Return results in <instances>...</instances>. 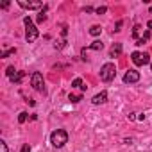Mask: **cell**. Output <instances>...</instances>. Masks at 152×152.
Segmentation results:
<instances>
[{
  "label": "cell",
  "instance_id": "obj_19",
  "mask_svg": "<svg viewBox=\"0 0 152 152\" xmlns=\"http://www.w3.org/2000/svg\"><path fill=\"white\" fill-rule=\"evenodd\" d=\"M25 120H27V113H25V111H22V113L18 115V122H20V124H23Z\"/></svg>",
  "mask_w": 152,
  "mask_h": 152
},
{
  "label": "cell",
  "instance_id": "obj_26",
  "mask_svg": "<svg viewBox=\"0 0 152 152\" xmlns=\"http://www.w3.org/2000/svg\"><path fill=\"white\" fill-rule=\"evenodd\" d=\"M136 118H138L136 113H131V115H129V120H136Z\"/></svg>",
  "mask_w": 152,
  "mask_h": 152
},
{
  "label": "cell",
  "instance_id": "obj_6",
  "mask_svg": "<svg viewBox=\"0 0 152 152\" xmlns=\"http://www.w3.org/2000/svg\"><path fill=\"white\" fill-rule=\"evenodd\" d=\"M138 81H140V72H136V70L125 72V75H124V83L125 84H132V83H138Z\"/></svg>",
  "mask_w": 152,
  "mask_h": 152
},
{
  "label": "cell",
  "instance_id": "obj_10",
  "mask_svg": "<svg viewBox=\"0 0 152 152\" xmlns=\"http://www.w3.org/2000/svg\"><path fill=\"white\" fill-rule=\"evenodd\" d=\"M148 39H150V31H145V32L141 34V38L136 41V45H143V43H147Z\"/></svg>",
  "mask_w": 152,
  "mask_h": 152
},
{
  "label": "cell",
  "instance_id": "obj_15",
  "mask_svg": "<svg viewBox=\"0 0 152 152\" xmlns=\"http://www.w3.org/2000/svg\"><path fill=\"white\" fill-rule=\"evenodd\" d=\"M68 99H70V102L77 104V102H81V100H83V95H81V93H79V95H73V93H70V97H68Z\"/></svg>",
  "mask_w": 152,
  "mask_h": 152
},
{
  "label": "cell",
  "instance_id": "obj_14",
  "mask_svg": "<svg viewBox=\"0 0 152 152\" xmlns=\"http://www.w3.org/2000/svg\"><path fill=\"white\" fill-rule=\"evenodd\" d=\"M102 32V27L100 25H91V29H90V34L91 36H99Z\"/></svg>",
  "mask_w": 152,
  "mask_h": 152
},
{
  "label": "cell",
  "instance_id": "obj_11",
  "mask_svg": "<svg viewBox=\"0 0 152 152\" xmlns=\"http://www.w3.org/2000/svg\"><path fill=\"white\" fill-rule=\"evenodd\" d=\"M23 77H25V72H16V75H15V77H11V81L16 83V84H20Z\"/></svg>",
  "mask_w": 152,
  "mask_h": 152
},
{
  "label": "cell",
  "instance_id": "obj_16",
  "mask_svg": "<svg viewBox=\"0 0 152 152\" xmlns=\"http://www.w3.org/2000/svg\"><path fill=\"white\" fill-rule=\"evenodd\" d=\"M45 13H47V6H45V7L41 9V13L38 15V22H39V23H43V22L47 20V15H45Z\"/></svg>",
  "mask_w": 152,
  "mask_h": 152
},
{
  "label": "cell",
  "instance_id": "obj_17",
  "mask_svg": "<svg viewBox=\"0 0 152 152\" xmlns=\"http://www.w3.org/2000/svg\"><path fill=\"white\" fill-rule=\"evenodd\" d=\"M72 88H83V81L77 77V79H73V83H72Z\"/></svg>",
  "mask_w": 152,
  "mask_h": 152
},
{
  "label": "cell",
  "instance_id": "obj_3",
  "mask_svg": "<svg viewBox=\"0 0 152 152\" xmlns=\"http://www.w3.org/2000/svg\"><path fill=\"white\" fill-rule=\"evenodd\" d=\"M115 75H116V68H115L113 63H106V64L100 68V79H102L104 83L113 81V79H115Z\"/></svg>",
  "mask_w": 152,
  "mask_h": 152
},
{
  "label": "cell",
  "instance_id": "obj_27",
  "mask_svg": "<svg viewBox=\"0 0 152 152\" xmlns=\"http://www.w3.org/2000/svg\"><path fill=\"white\" fill-rule=\"evenodd\" d=\"M147 27H148V31H152V20H150V22L147 23Z\"/></svg>",
  "mask_w": 152,
  "mask_h": 152
},
{
  "label": "cell",
  "instance_id": "obj_24",
  "mask_svg": "<svg viewBox=\"0 0 152 152\" xmlns=\"http://www.w3.org/2000/svg\"><path fill=\"white\" fill-rule=\"evenodd\" d=\"M83 11H84V13H91V11H93V7H90V6H86V7H84Z\"/></svg>",
  "mask_w": 152,
  "mask_h": 152
},
{
  "label": "cell",
  "instance_id": "obj_13",
  "mask_svg": "<svg viewBox=\"0 0 152 152\" xmlns=\"http://www.w3.org/2000/svg\"><path fill=\"white\" fill-rule=\"evenodd\" d=\"M90 48H91V50H102V48H104V43H102L100 39H95V41L90 45Z\"/></svg>",
  "mask_w": 152,
  "mask_h": 152
},
{
  "label": "cell",
  "instance_id": "obj_28",
  "mask_svg": "<svg viewBox=\"0 0 152 152\" xmlns=\"http://www.w3.org/2000/svg\"><path fill=\"white\" fill-rule=\"evenodd\" d=\"M150 13H152V7H150Z\"/></svg>",
  "mask_w": 152,
  "mask_h": 152
},
{
  "label": "cell",
  "instance_id": "obj_29",
  "mask_svg": "<svg viewBox=\"0 0 152 152\" xmlns=\"http://www.w3.org/2000/svg\"><path fill=\"white\" fill-rule=\"evenodd\" d=\"M150 68H152V63H150Z\"/></svg>",
  "mask_w": 152,
  "mask_h": 152
},
{
  "label": "cell",
  "instance_id": "obj_12",
  "mask_svg": "<svg viewBox=\"0 0 152 152\" xmlns=\"http://www.w3.org/2000/svg\"><path fill=\"white\" fill-rule=\"evenodd\" d=\"M141 31H143V29H141V25H134V29H132V38H134L136 41L141 38V36H140V34H141Z\"/></svg>",
  "mask_w": 152,
  "mask_h": 152
},
{
  "label": "cell",
  "instance_id": "obj_5",
  "mask_svg": "<svg viewBox=\"0 0 152 152\" xmlns=\"http://www.w3.org/2000/svg\"><path fill=\"white\" fill-rule=\"evenodd\" d=\"M131 59H132V63L136 64V66H143V64H147V63H150V56L147 54V52H132L131 54Z\"/></svg>",
  "mask_w": 152,
  "mask_h": 152
},
{
  "label": "cell",
  "instance_id": "obj_4",
  "mask_svg": "<svg viewBox=\"0 0 152 152\" xmlns=\"http://www.w3.org/2000/svg\"><path fill=\"white\" fill-rule=\"evenodd\" d=\"M31 84H32V88H34L36 91H39V93H43V91H45L43 75H41L39 72H32V75H31Z\"/></svg>",
  "mask_w": 152,
  "mask_h": 152
},
{
  "label": "cell",
  "instance_id": "obj_1",
  "mask_svg": "<svg viewBox=\"0 0 152 152\" xmlns=\"http://www.w3.org/2000/svg\"><path fill=\"white\" fill-rule=\"evenodd\" d=\"M50 143H52V147H56V148H63V147L68 143V132L63 131V129L54 131V132L50 134Z\"/></svg>",
  "mask_w": 152,
  "mask_h": 152
},
{
  "label": "cell",
  "instance_id": "obj_7",
  "mask_svg": "<svg viewBox=\"0 0 152 152\" xmlns=\"http://www.w3.org/2000/svg\"><path fill=\"white\" fill-rule=\"evenodd\" d=\"M18 6L23 7V9H29V11H31V9H43V7H45L41 2H23V0H20Z\"/></svg>",
  "mask_w": 152,
  "mask_h": 152
},
{
  "label": "cell",
  "instance_id": "obj_18",
  "mask_svg": "<svg viewBox=\"0 0 152 152\" xmlns=\"http://www.w3.org/2000/svg\"><path fill=\"white\" fill-rule=\"evenodd\" d=\"M7 75H9V79L16 75V70H15V66H7Z\"/></svg>",
  "mask_w": 152,
  "mask_h": 152
},
{
  "label": "cell",
  "instance_id": "obj_25",
  "mask_svg": "<svg viewBox=\"0 0 152 152\" xmlns=\"http://www.w3.org/2000/svg\"><path fill=\"white\" fill-rule=\"evenodd\" d=\"M120 27H122V22H116V29H115V32H118V31H120Z\"/></svg>",
  "mask_w": 152,
  "mask_h": 152
},
{
  "label": "cell",
  "instance_id": "obj_2",
  "mask_svg": "<svg viewBox=\"0 0 152 152\" xmlns=\"http://www.w3.org/2000/svg\"><path fill=\"white\" fill-rule=\"evenodd\" d=\"M23 23H25V39H27V43L36 41V39H38V29H36V25L32 23L31 16H25V18H23Z\"/></svg>",
  "mask_w": 152,
  "mask_h": 152
},
{
  "label": "cell",
  "instance_id": "obj_23",
  "mask_svg": "<svg viewBox=\"0 0 152 152\" xmlns=\"http://www.w3.org/2000/svg\"><path fill=\"white\" fill-rule=\"evenodd\" d=\"M20 152H31V145H29V143H25V145L22 147V150H20Z\"/></svg>",
  "mask_w": 152,
  "mask_h": 152
},
{
  "label": "cell",
  "instance_id": "obj_9",
  "mask_svg": "<svg viewBox=\"0 0 152 152\" xmlns=\"http://www.w3.org/2000/svg\"><path fill=\"white\" fill-rule=\"evenodd\" d=\"M120 54H122V43H115L109 50V56L111 57H120Z\"/></svg>",
  "mask_w": 152,
  "mask_h": 152
},
{
  "label": "cell",
  "instance_id": "obj_20",
  "mask_svg": "<svg viewBox=\"0 0 152 152\" xmlns=\"http://www.w3.org/2000/svg\"><path fill=\"white\" fill-rule=\"evenodd\" d=\"M16 52V48H9V50H6L4 54H2V57H9V56H13Z\"/></svg>",
  "mask_w": 152,
  "mask_h": 152
},
{
  "label": "cell",
  "instance_id": "obj_21",
  "mask_svg": "<svg viewBox=\"0 0 152 152\" xmlns=\"http://www.w3.org/2000/svg\"><path fill=\"white\" fill-rule=\"evenodd\" d=\"M95 11H97V15H104V13L107 11V7H106V6H102V7H97Z\"/></svg>",
  "mask_w": 152,
  "mask_h": 152
},
{
  "label": "cell",
  "instance_id": "obj_22",
  "mask_svg": "<svg viewBox=\"0 0 152 152\" xmlns=\"http://www.w3.org/2000/svg\"><path fill=\"white\" fill-rule=\"evenodd\" d=\"M0 152H7V145H6V141H0Z\"/></svg>",
  "mask_w": 152,
  "mask_h": 152
},
{
  "label": "cell",
  "instance_id": "obj_8",
  "mask_svg": "<svg viewBox=\"0 0 152 152\" xmlns=\"http://www.w3.org/2000/svg\"><path fill=\"white\" fill-rule=\"evenodd\" d=\"M106 100H107V91H100L99 95H95V97H93V100H91V102H93L95 106H99V104H104Z\"/></svg>",
  "mask_w": 152,
  "mask_h": 152
}]
</instances>
